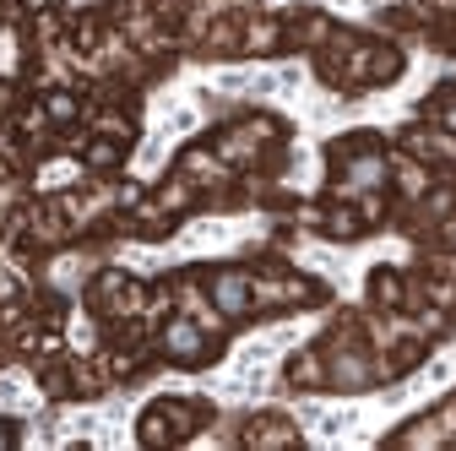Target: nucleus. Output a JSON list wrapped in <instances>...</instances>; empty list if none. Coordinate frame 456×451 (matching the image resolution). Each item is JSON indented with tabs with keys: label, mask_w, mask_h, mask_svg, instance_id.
Returning a JSON list of instances; mask_svg holds the SVG:
<instances>
[{
	"label": "nucleus",
	"mask_w": 456,
	"mask_h": 451,
	"mask_svg": "<svg viewBox=\"0 0 456 451\" xmlns=\"http://www.w3.org/2000/svg\"><path fill=\"white\" fill-rule=\"evenodd\" d=\"M212 424H217L212 398H152L136 414V440L142 446H180V440H196Z\"/></svg>",
	"instance_id": "obj_1"
},
{
	"label": "nucleus",
	"mask_w": 456,
	"mask_h": 451,
	"mask_svg": "<svg viewBox=\"0 0 456 451\" xmlns=\"http://www.w3.org/2000/svg\"><path fill=\"white\" fill-rule=\"evenodd\" d=\"M337 33V17L326 6H289L282 12V44H289V54H315L326 49Z\"/></svg>",
	"instance_id": "obj_2"
},
{
	"label": "nucleus",
	"mask_w": 456,
	"mask_h": 451,
	"mask_svg": "<svg viewBox=\"0 0 456 451\" xmlns=\"http://www.w3.org/2000/svg\"><path fill=\"white\" fill-rule=\"evenodd\" d=\"M408 299H413V272L408 266H370V277H364V310H375V316H403L408 310Z\"/></svg>",
	"instance_id": "obj_3"
},
{
	"label": "nucleus",
	"mask_w": 456,
	"mask_h": 451,
	"mask_svg": "<svg viewBox=\"0 0 456 451\" xmlns=\"http://www.w3.org/2000/svg\"><path fill=\"white\" fill-rule=\"evenodd\" d=\"M282 386L289 391H326V354H321V343H310V348H294L289 359H282Z\"/></svg>",
	"instance_id": "obj_4"
},
{
	"label": "nucleus",
	"mask_w": 456,
	"mask_h": 451,
	"mask_svg": "<svg viewBox=\"0 0 456 451\" xmlns=\"http://www.w3.org/2000/svg\"><path fill=\"white\" fill-rule=\"evenodd\" d=\"M419 120H429V126H440V131H451V136H456V77H445L440 87H429V93H424Z\"/></svg>",
	"instance_id": "obj_5"
},
{
	"label": "nucleus",
	"mask_w": 456,
	"mask_h": 451,
	"mask_svg": "<svg viewBox=\"0 0 456 451\" xmlns=\"http://www.w3.org/2000/svg\"><path fill=\"white\" fill-rule=\"evenodd\" d=\"M28 430H22V419H12V414H0V446H17Z\"/></svg>",
	"instance_id": "obj_6"
}]
</instances>
